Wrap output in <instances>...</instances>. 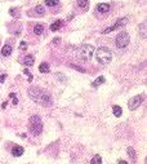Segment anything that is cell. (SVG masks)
<instances>
[{"label":"cell","instance_id":"1","mask_svg":"<svg viewBox=\"0 0 147 164\" xmlns=\"http://www.w3.org/2000/svg\"><path fill=\"white\" fill-rule=\"evenodd\" d=\"M28 97L34 102H38L43 106H49L52 105V97L46 91L38 87H31L28 89Z\"/></svg>","mask_w":147,"mask_h":164},{"label":"cell","instance_id":"2","mask_svg":"<svg viewBox=\"0 0 147 164\" xmlns=\"http://www.w3.org/2000/svg\"><path fill=\"white\" fill-rule=\"evenodd\" d=\"M96 58L101 65L106 66V65H109V63L111 62V60H112V53H111V51L109 48L101 47V48H98V51L96 52Z\"/></svg>","mask_w":147,"mask_h":164},{"label":"cell","instance_id":"3","mask_svg":"<svg viewBox=\"0 0 147 164\" xmlns=\"http://www.w3.org/2000/svg\"><path fill=\"white\" fill-rule=\"evenodd\" d=\"M28 129L34 136H38L43 132V122L38 115H34L30 118V123H28Z\"/></svg>","mask_w":147,"mask_h":164},{"label":"cell","instance_id":"4","mask_svg":"<svg viewBox=\"0 0 147 164\" xmlns=\"http://www.w3.org/2000/svg\"><path fill=\"white\" fill-rule=\"evenodd\" d=\"M93 52H94V47H93V45L84 44L80 47V49H79V57H80L83 61H91Z\"/></svg>","mask_w":147,"mask_h":164},{"label":"cell","instance_id":"5","mask_svg":"<svg viewBox=\"0 0 147 164\" xmlns=\"http://www.w3.org/2000/svg\"><path fill=\"white\" fill-rule=\"evenodd\" d=\"M129 41H130V38H129V34L125 33V31H120L115 38V44H116V47L120 49L127 48Z\"/></svg>","mask_w":147,"mask_h":164},{"label":"cell","instance_id":"6","mask_svg":"<svg viewBox=\"0 0 147 164\" xmlns=\"http://www.w3.org/2000/svg\"><path fill=\"white\" fill-rule=\"evenodd\" d=\"M142 101H143V97H142L141 94L132 97L130 99H129V102H128V107H129V110H135V109H138L139 106H141Z\"/></svg>","mask_w":147,"mask_h":164},{"label":"cell","instance_id":"7","mask_svg":"<svg viewBox=\"0 0 147 164\" xmlns=\"http://www.w3.org/2000/svg\"><path fill=\"white\" fill-rule=\"evenodd\" d=\"M127 22H128V17H124V18L117 20V22H116L115 25H112V26L105 28V30L102 31V34H109V33H111V31H114V30H117L119 27L124 26V25H127Z\"/></svg>","mask_w":147,"mask_h":164},{"label":"cell","instance_id":"8","mask_svg":"<svg viewBox=\"0 0 147 164\" xmlns=\"http://www.w3.org/2000/svg\"><path fill=\"white\" fill-rule=\"evenodd\" d=\"M23 147L22 146H14V147L12 149V155L13 156H21L23 155Z\"/></svg>","mask_w":147,"mask_h":164},{"label":"cell","instance_id":"9","mask_svg":"<svg viewBox=\"0 0 147 164\" xmlns=\"http://www.w3.org/2000/svg\"><path fill=\"white\" fill-rule=\"evenodd\" d=\"M97 10L101 13H107L110 10V5L109 4H105V3H101V4L97 5Z\"/></svg>","mask_w":147,"mask_h":164},{"label":"cell","instance_id":"10","mask_svg":"<svg viewBox=\"0 0 147 164\" xmlns=\"http://www.w3.org/2000/svg\"><path fill=\"white\" fill-rule=\"evenodd\" d=\"M1 54L4 57H9L12 54V47H10V45H4L1 49Z\"/></svg>","mask_w":147,"mask_h":164},{"label":"cell","instance_id":"11","mask_svg":"<svg viewBox=\"0 0 147 164\" xmlns=\"http://www.w3.org/2000/svg\"><path fill=\"white\" fill-rule=\"evenodd\" d=\"M49 70H51V67H49V65L46 62H43V63H40V66H39V71L43 74L49 73Z\"/></svg>","mask_w":147,"mask_h":164},{"label":"cell","instance_id":"12","mask_svg":"<svg viewBox=\"0 0 147 164\" xmlns=\"http://www.w3.org/2000/svg\"><path fill=\"white\" fill-rule=\"evenodd\" d=\"M61 26H62V21L58 20V21H56V22H53L51 25V31H58Z\"/></svg>","mask_w":147,"mask_h":164},{"label":"cell","instance_id":"13","mask_svg":"<svg viewBox=\"0 0 147 164\" xmlns=\"http://www.w3.org/2000/svg\"><path fill=\"white\" fill-rule=\"evenodd\" d=\"M34 62H35V58L32 56H27V57H25V60H23V63L26 66H32Z\"/></svg>","mask_w":147,"mask_h":164},{"label":"cell","instance_id":"14","mask_svg":"<svg viewBox=\"0 0 147 164\" xmlns=\"http://www.w3.org/2000/svg\"><path fill=\"white\" fill-rule=\"evenodd\" d=\"M77 4H79V7H80L81 9L87 10L89 8V0H79Z\"/></svg>","mask_w":147,"mask_h":164},{"label":"cell","instance_id":"15","mask_svg":"<svg viewBox=\"0 0 147 164\" xmlns=\"http://www.w3.org/2000/svg\"><path fill=\"white\" fill-rule=\"evenodd\" d=\"M103 83H105V78H103V76H99V78H97V79L94 80V83H93L92 85H93L94 88H97L98 85H101V84H103Z\"/></svg>","mask_w":147,"mask_h":164},{"label":"cell","instance_id":"16","mask_svg":"<svg viewBox=\"0 0 147 164\" xmlns=\"http://www.w3.org/2000/svg\"><path fill=\"white\" fill-rule=\"evenodd\" d=\"M112 111H114V115L115 116H121V114H123V110H121V107L120 106H114L112 107Z\"/></svg>","mask_w":147,"mask_h":164},{"label":"cell","instance_id":"17","mask_svg":"<svg viewBox=\"0 0 147 164\" xmlns=\"http://www.w3.org/2000/svg\"><path fill=\"white\" fill-rule=\"evenodd\" d=\"M43 31H44V27H43V25H36V26L34 27V33L36 35H41Z\"/></svg>","mask_w":147,"mask_h":164},{"label":"cell","instance_id":"18","mask_svg":"<svg viewBox=\"0 0 147 164\" xmlns=\"http://www.w3.org/2000/svg\"><path fill=\"white\" fill-rule=\"evenodd\" d=\"M102 163V158L99 155H94L93 159L91 160V164H101Z\"/></svg>","mask_w":147,"mask_h":164},{"label":"cell","instance_id":"19","mask_svg":"<svg viewBox=\"0 0 147 164\" xmlns=\"http://www.w3.org/2000/svg\"><path fill=\"white\" fill-rule=\"evenodd\" d=\"M45 4L48 7H56L58 4V0H45Z\"/></svg>","mask_w":147,"mask_h":164},{"label":"cell","instance_id":"20","mask_svg":"<svg viewBox=\"0 0 147 164\" xmlns=\"http://www.w3.org/2000/svg\"><path fill=\"white\" fill-rule=\"evenodd\" d=\"M128 154H129V156H132V160H133V162H135V160H137V158H135V152H134V150L132 147L128 149Z\"/></svg>","mask_w":147,"mask_h":164},{"label":"cell","instance_id":"21","mask_svg":"<svg viewBox=\"0 0 147 164\" xmlns=\"http://www.w3.org/2000/svg\"><path fill=\"white\" fill-rule=\"evenodd\" d=\"M35 10H36V13H39V16H43V14H44V8H43L41 5H38L36 8H35Z\"/></svg>","mask_w":147,"mask_h":164},{"label":"cell","instance_id":"22","mask_svg":"<svg viewBox=\"0 0 147 164\" xmlns=\"http://www.w3.org/2000/svg\"><path fill=\"white\" fill-rule=\"evenodd\" d=\"M9 97L13 98V105H17V103H18V99H17V97H16V93H10Z\"/></svg>","mask_w":147,"mask_h":164},{"label":"cell","instance_id":"23","mask_svg":"<svg viewBox=\"0 0 147 164\" xmlns=\"http://www.w3.org/2000/svg\"><path fill=\"white\" fill-rule=\"evenodd\" d=\"M23 74H25V75H27V76H28V81H31V80H32V76H31L30 71H28L27 69H25V70H23Z\"/></svg>","mask_w":147,"mask_h":164},{"label":"cell","instance_id":"24","mask_svg":"<svg viewBox=\"0 0 147 164\" xmlns=\"http://www.w3.org/2000/svg\"><path fill=\"white\" fill-rule=\"evenodd\" d=\"M20 49L21 51H25V49H27V44H26V41H22L20 44Z\"/></svg>","mask_w":147,"mask_h":164},{"label":"cell","instance_id":"25","mask_svg":"<svg viewBox=\"0 0 147 164\" xmlns=\"http://www.w3.org/2000/svg\"><path fill=\"white\" fill-rule=\"evenodd\" d=\"M142 36L146 38V22L142 23Z\"/></svg>","mask_w":147,"mask_h":164},{"label":"cell","instance_id":"26","mask_svg":"<svg viewBox=\"0 0 147 164\" xmlns=\"http://www.w3.org/2000/svg\"><path fill=\"white\" fill-rule=\"evenodd\" d=\"M71 67H74V69H76L79 71H81V73H85V70L83 69V67H80V66H76V65H71Z\"/></svg>","mask_w":147,"mask_h":164},{"label":"cell","instance_id":"27","mask_svg":"<svg viewBox=\"0 0 147 164\" xmlns=\"http://www.w3.org/2000/svg\"><path fill=\"white\" fill-rule=\"evenodd\" d=\"M5 79H7V75H1V76H0V83H3Z\"/></svg>","mask_w":147,"mask_h":164},{"label":"cell","instance_id":"28","mask_svg":"<svg viewBox=\"0 0 147 164\" xmlns=\"http://www.w3.org/2000/svg\"><path fill=\"white\" fill-rule=\"evenodd\" d=\"M119 164H128V163L125 162V160H120V162H119Z\"/></svg>","mask_w":147,"mask_h":164},{"label":"cell","instance_id":"29","mask_svg":"<svg viewBox=\"0 0 147 164\" xmlns=\"http://www.w3.org/2000/svg\"><path fill=\"white\" fill-rule=\"evenodd\" d=\"M5 106H7V102H3V105H1V109H5Z\"/></svg>","mask_w":147,"mask_h":164}]
</instances>
